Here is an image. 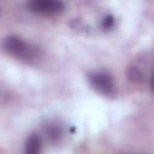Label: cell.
Returning <instances> with one entry per match:
<instances>
[{
    "label": "cell",
    "instance_id": "52a82bcc",
    "mask_svg": "<svg viewBox=\"0 0 154 154\" xmlns=\"http://www.w3.org/2000/svg\"><path fill=\"white\" fill-rule=\"evenodd\" d=\"M149 87H150V90L154 93V72H152V75H150V78H149Z\"/></svg>",
    "mask_w": 154,
    "mask_h": 154
},
{
    "label": "cell",
    "instance_id": "3957f363",
    "mask_svg": "<svg viewBox=\"0 0 154 154\" xmlns=\"http://www.w3.org/2000/svg\"><path fill=\"white\" fill-rule=\"evenodd\" d=\"M28 7L31 12L41 16H57L65 10L63 0H29Z\"/></svg>",
    "mask_w": 154,
    "mask_h": 154
},
{
    "label": "cell",
    "instance_id": "277c9868",
    "mask_svg": "<svg viewBox=\"0 0 154 154\" xmlns=\"http://www.w3.org/2000/svg\"><path fill=\"white\" fill-rule=\"evenodd\" d=\"M45 134L47 138L52 142H57L63 137L64 130L61 125L57 122H49L47 125H45Z\"/></svg>",
    "mask_w": 154,
    "mask_h": 154
},
{
    "label": "cell",
    "instance_id": "5b68a950",
    "mask_svg": "<svg viewBox=\"0 0 154 154\" xmlns=\"http://www.w3.org/2000/svg\"><path fill=\"white\" fill-rule=\"evenodd\" d=\"M42 149V141L41 137L37 134H31L26 141H25V147L24 150L26 154H37Z\"/></svg>",
    "mask_w": 154,
    "mask_h": 154
},
{
    "label": "cell",
    "instance_id": "8992f818",
    "mask_svg": "<svg viewBox=\"0 0 154 154\" xmlns=\"http://www.w3.org/2000/svg\"><path fill=\"white\" fill-rule=\"evenodd\" d=\"M102 28L103 29H106V30H109V29H112L113 28V25H114V18L109 14V16H106L103 19H102Z\"/></svg>",
    "mask_w": 154,
    "mask_h": 154
},
{
    "label": "cell",
    "instance_id": "7a4b0ae2",
    "mask_svg": "<svg viewBox=\"0 0 154 154\" xmlns=\"http://www.w3.org/2000/svg\"><path fill=\"white\" fill-rule=\"evenodd\" d=\"M90 87L103 96H112L116 93V84L112 76L105 71H91L88 73Z\"/></svg>",
    "mask_w": 154,
    "mask_h": 154
},
{
    "label": "cell",
    "instance_id": "6da1fadb",
    "mask_svg": "<svg viewBox=\"0 0 154 154\" xmlns=\"http://www.w3.org/2000/svg\"><path fill=\"white\" fill-rule=\"evenodd\" d=\"M4 49L8 55L14 57L16 59L31 63L38 58L37 47L28 43L22 37L17 35H10L4 40Z\"/></svg>",
    "mask_w": 154,
    "mask_h": 154
}]
</instances>
